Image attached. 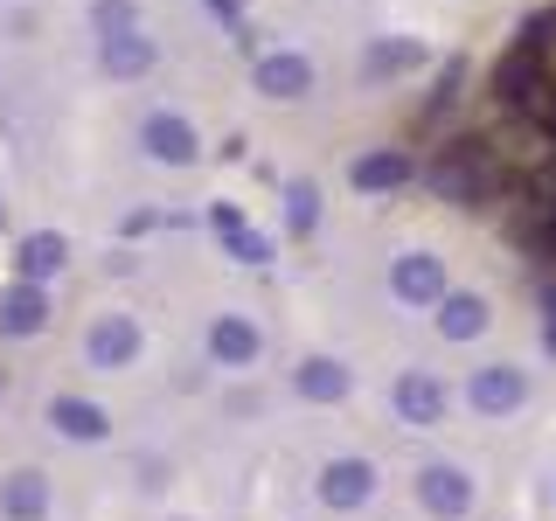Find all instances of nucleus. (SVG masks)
<instances>
[{
  "label": "nucleus",
  "mask_w": 556,
  "mask_h": 521,
  "mask_svg": "<svg viewBox=\"0 0 556 521\" xmlns=\"http://www.w3.org/2000/svg\"><path fill=\"white\" fill-rule=\"evenodd\" d=\"M369 494H376V466L369 459H334L320 473V500H327V508H362Z\"/></svg>",
  "instance_id": "obj_4"
},
{
  "label": "nucleus",
  "mask_w": 556,
  "mask_h": 521,
  "mask_svg": "<svg viewBox=\"0 0 556 521\" xmlns=\"http://www.w3.org/2000/svg\"><path fill=\"white\" fill-rule=\"evenodd\" d=\"M132 355H139V327L132 320H98V334H91V361H98V369H126Z\"/></svg>",
  "instance_id": "obj_6"
},
{
  "label": "nucleus",
  "mask_w": 556,
  "mask_h": 521,
  "mask_svg": "<svg viewBox=\"0 0 556 521\" xmlns=\"http://www.w3.org/2000/svg\"><path fill=\"white\" fill-rule=\"evenodd\" d=\"M300 390L313 396V404H341V396H348V369H341V361H306Z\"/></svg>",
  "instance_id": "obj_13"
},
{
  "label": "nucleus",
  "mask_w": 556,
  "mask_h": 521,
  "mask_svg": "<svg viewBox=\"0 0 556 521\" xmlns=\"http://www.w3.org/2000/svg\"><path fill=\"white\" fill-rule=\"evenodd\" d=\"M521 396H529V376L508 369V361H494V369H480V376H473V410H486V417L521 410Z\"/></svg>",
  "instance_id": "obj_3"
},
{
  "label": "nucleus",
  "mask_w": 556,
  "mask_h": 521,
  "mask_svg": "<svg viewBox=\"0 0 556 521\" xmlns=\"http://www.w3.org/2000/svg\"><path fill=\"white\" fill-rule=\"evenodd\" d=\"M0 508H8V521H42L49 514V480L42 473H14L8 494H0Z\"/></svg>",
  "instance_id": "obj_7"
},
{
  "label": "nucleus",
  "mask_w": 556,
  "mask_h": 521,
  "mask_svg": "<svg viewBox=\"0 0 556 521\" xmlns=\"http://www.w3.org/2000/svg\"><path fill=\"white\" fill-rule=\"evenodd\" d=\"M257 84H265V91H271V98H300V91H306V84H313V69H306L300 56H271L265 69H257Z\"/></svg>",
  "instance_id": "obj_14"
},
{
  "label": "nucleus",
  "mask_w": 556,
  "mask_h": 521,
  "mask_svg": "<svg viewBox=\"0 0 556 521\" xmlns=\"http://www.w3.org/2000/svg\"><path fill=\"white\" fill-rule=\"evenodd\" d=\"M42 320H49V306H42V292H35V285H22V292L0 300V334H35Z\"/></svg>",
  "instance_id": "obj_11"
},
{
  "label": "nucleus",
  "mask_w": 556,
  "mask_h": 521,
  "mask_svg": "<svg viewBox=\"0 0 556 521\" xmlns=\"http://www.w3.org/2000/svg\"><path fill=\"white\" fill-rule=\"evenodd\" d=\"M208 355L230 361V369L257 361V327H243V320H216V327H208Z\"/></svg>",
  "instance_id": "obj_8"
},
{
  "label": "nucleus",
  "mask_w": 556,
  "mask_h": 521,
  "mask_svg": "<svg viewBox=\"0 0 556 521\" xmlns=\"http://www.w3.org/2000/svg\"><path fill=\"white\" fill-rule=\"evenodd\" d=\"M404 174H410V161H404V153H369V161L355 167V181H362V188H396Z\"/></svg>",
  "instance_id": "obj_16"
},
{
  "label": "nucleus",
  "mask_w": 556,
  "mask_h": 521,
  "mask_svg": "<svg viewBox=\"0 0 556 521\" xmlns=\"http://www.w3.org/2000/svg\"><path fill=\"white\" fill-rule=\"evenodd\" d=\"M292 223H300V230L313 223V188H292Z\"/></svg>",
  "instance_id": "obj_19"
},
{
  "label": "nucleus",
  "mask_w": 556,
  "mask_h": 521,
  "mask_svg": "<svg viewBox=\"0 0 556 521\" xmlns=\"http://www.w3.org/2000/svg\"><path fill=\"white\" fill-rule=\"evenodd\" d=\"M396 410H404V424H439V417H445V390L431 376H404V382H396Z\"/></svg>",
  "instance_id": "obj_5"
},
{
  "label": "nucleus",
  "mask_w": 556,
  "mask_h": 521,
  "mask_svg": "<svg viewBox=\"0 0 556 521\" xmlns=\"http://www.w3.org/2000/svg\"><path fill=\"white\" fill-rule=\"evenodd\" d=\"M480 327H486V300H473V292L445 300V313H439V334H445V341H473Z\"/></svg>",
  "instance_id": "obj_12"
},
{
  "label": "nucleus",
  "mask_w": 556,
  "mask_h": 521,
  "mask_svg": "<svg viewBox=\"0 0 556 521\" xmlns=\"http://www.w3.org/2000/svg\"><path fill=\"white\" fill-rule=\"evenodd\" d=\"M56 265H63V237H28L22 243V271L28 278H49Z\"/></svg>",
  "instance_id": "obj_17"
},
{
  "label": "nucleus",
  "mask_w": 556,
  "mask_h": 521,
  "mask_svg": "<svg viewBox=\"0 0 556 521\" xmlns=\"http://www.w3.org/2000/svg\"><path fill=\"white\" fill-rule=\"evenodd\" d=\"M112 69H147V42H112Z\"/></svg>",
  "instance_id": "obj_18"
},
{
  "label": "nucleus",
  "mask_w": 556,
  "mask_h": 521,
  "mask_svg": "<svg viewBox=\"0 0 556 521\" xmlns=\"http://www.w3.org/2000/svg\"><path fill=\"white\" fill-rule=\"evenodd\" d=\"M49 424H56L63 439H104V410H98V404H84V396H56Z\"/></svg>",
  "instance_id": "obj_10"
},
{
  "label": "nucleus",
  "mask_w": 556,
  "mask_h": 521,
  "mask_svg": "<svg viewBox=\"0 0 556 521\" xmlns=\"http://www.w3.org/2000/svg\"><path fill=\"white\" fill-rule=\"evenodd\" d=\"M549 355H556V292H549Z\"/></svg>",
  "instance_id": "obj_20"
},
{
  "label": "nucleus",
  "mask_w": 556,
  "mask_h": 521,
  "mask_svg": "<svg viewBox=\"0 0 556 521\" xmlns=\"http://www.w3.org/2000/svg\"><path fill=\"white\" fill-rule=\"evenodd\" d=\"M147 147L161 153V161H188V153H195V132H188L181 118H153V126H147Z\"/></svg>",
  "instance_id": "obj_15"
},
{
  "label": "nucleus",
  "mask_w": 556,
  "mask_h": 521,
  "mask_svg": "<svg viewBox=\"0 0 556 521\" xmlns=\"http://www.w3.org/2000/svg\"><path fill=\"white\" fill-rule=\"evenodd\" d=\"M390 285L404 292L410 306L439 300V292H445V278H439V257H404V265H396V278H390Z\"/></svg>",
  "instance_id": "obj_9"
},
{
  "label": "nucleus",
  "mask_w": 556,
  "mask_h": 521,
  "mask_svg": "<svg viewBox=\"0 0 556 521\" xmlns=\"http://www.w3.org/2000/svg\"><path fill=\"white\" fill-rule=\"evenodd\" d=\"M431 181H439L452 202L486 208V202H501V195H508V161L494 153V139H480V132H473V139H452V147L439 153Z\"/></svg>",
  "instance_id": "obj_1"
},
{
  "label": "nucleus",
  "mask_w": 556,
  "mask_h": 521,
  "mask_svg": "<svg viewBox=\"0 0 556 521\" xmlns=\"http://www.w3.org/2000/svg\"><path fill=\"white\" fill-rule=\"evenodd\" d=\"M417 500H425L431 514H466L473 508V480L459 473V466H425V473H417Z\"/></svg>",
  "instance_id": "obj_2"
}]
</instances>
